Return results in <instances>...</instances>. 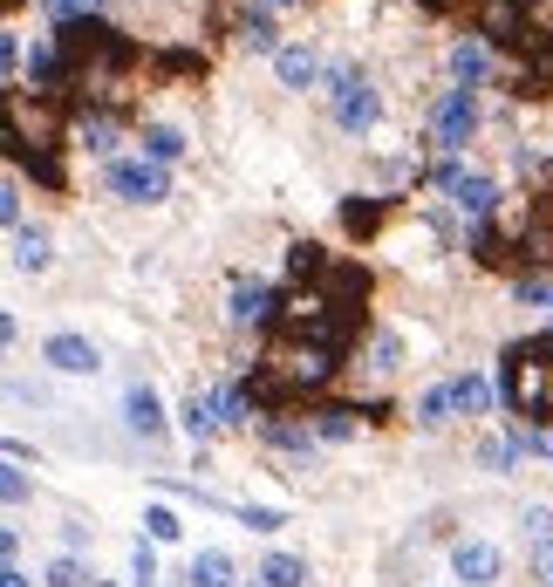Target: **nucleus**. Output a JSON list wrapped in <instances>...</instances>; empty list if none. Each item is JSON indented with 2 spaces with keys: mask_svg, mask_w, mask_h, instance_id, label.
Segmentation results:
<instances>
[{
  "mask_svg": "<svg viewBox=\"0 0 553 587\" xmlns=\"http://www.w3.org/2000/svg\"><path fill=\"white\" fill-rule=\"evenodd\" d=\"M55 96L69 103H96V109H109V96H116V83H124V69L137 62V49H131V34H116L103 14H75V21H55Z\"/></svg>",
  "mask_w": 553,
  "mask_h": 587,
  "instance_id": "1",
  "label": "nucleus"
},
{
  "mask_svg": "<svg viewBox=\"0 0 553 587\" xmlns=\"http://www.w3.org/2000/svg\"><path fill=\"white\" fill-rule=\"evenodd\" d=\"M240 42L247 49H281V34H273V8H247L240 14Z\"/></svg>",
  "mask_w": 553,
  "mask_h": 587,
  "instance_id": "20",
  "label": "nucleus"
},
{
  "mask_svg": "<svg viewBox=\"0 0 553 587\" xmlns=\"http://www.w3.org/2000/svg\"><path fill=\"white\" fill-rule=\"evenodd\" d=\"M438 178H445V191H451V206H458L465 219H492V206H499V185H492L486 171H458V165H445Z\"/></svg>",
  "mask_w": 553,
  "mask_h": 587,
  "instance_id": "6",
  "label": "nucleus"
},
{
  "mask_svg": "<svg viewBox=\"0 0 553 587\" xmlns=\"http://www.w3.org/2000/svg\"><path fill=\"white\" fill-rule=\"evenodd\" d=\"M14 62H21V42H14V34H0V75H8Z\"/></svg>",
  "mask_w": 553,
  "mask_h": 587,
  "instance_id": "36",
  "label": "nucleus"
},
{
  "mask_svg": "<svg viewBox=\"0 0 553 587\" xmlns=\"http://www.w3.org/2000/svg\"><path fill=\"white\" fill-rule=\"evenodd\" d=\"M28 492H34V479H28V472H14V464L0 458V505H21Z\"/></svg>",
  "mask_w": 553,
  "mask_h": 587,
  "instance_id": "22",
  "label": "nucleus"
},
{
  "mask_svg": "<svg viewBox=\"0 0 553 587\" xmlns=\"http://www.w3.org/2000/svg\"><path fill=\"white\" fill-rule=\"evenodd\" d=\"M445 403H451L458 417H486V410H492V382H486V376H451V382H445Z\"/></svg>",
  "mask_w": 553,
  "mask_h": 587,
  "instance_id": "12",
  "label": "nucleus"
},
{
  "mask_svg": "<svg viewBox=\"0 0 553 587\" xmlns=\"http://www.w3.org/2000/svg\"><path fill=\"white\" fill-rule=\"evenodd\" d=\"M109 191L116 199H137V206H157V199H171V178L150 158H109Z\"/></svg>",
  "mask_w": 553,
  "mask_h": 587,
  "instance_id": "5",
  "label": "nucleus"
},
{
  "mask_svg": "<svg viewBox=\"0 0 553 587\" xmlns=\"http://www.w3.org/2000/svg\"><path fill=\"white\" fill-rule=\"evenodd\" d=\"M355 417H383V410H355V403H328V410H314V423H307V438H348V430H355Z\"/></svg>",
  "mask_w": 553,
  "mask_h": 587,
  "instance_id": "15",
  "label": "nucleus"
},
{
  "mask_svg": "<svg viewBox=\"0 0 553 587\" xmlns=\"http://www.w3.org/2000/svg\"><path fill=\"white\" fill-rule=\"evenodd\" d=\"M397 363H404V342L383 335V342H376V369H397Z\"/></svg>",
  "mask_w": 553,
  "mask_h": 587,
  "instance_id": "33",
  "label": "nucleus"
},
{
  "mask_svg": "<svg viewBox=\"0 0 553 587\" xmlns=\"http://www.w3.org/2000/svg\"><path fill=\"white\" fill-rule=\"evenodd\" d=\"M8 8H14V0H0V14H8Z\"/></svg>",
  "mask_w": 553,
  "mask_h": 587,
  "instance_id": "42",
  "label": "nucleus"
},
{
  "mask_svg": "<svg viewBox=\"0 0 553 587\" xmlns=\"http://www.w3.org/2000/svg\"><path fill=\"white\" fill-rule=\"evenodd\" d=\"M131 574H137V587H157V554H150L144 539L131 546Z\"/></svg>",
  "mask_w": 553,
  "mask_h": 587,
  "instance_id": "29",
  "label": "nucleus"
},
{
  "mask_svg": "<svg viewBox=\"0 0 553 587\" xmlns=\"http://www.w3.org/2000/svg\"><path fill=\"white\" fill-rule=\"evenodd\" d=\"M479 458H486V464H492V472H505V464H512V444H505V438H499V444H486V451H479Z\"/></svg>",
  "mask_w": 553,
  "mask_h": 587,
  "instance_id": "35",
  "label": "nucleus"
},
{
  "mask_svg": "<svg viewBox=\"0 0 553 587\" xmlns=\"http://www.w3.org/2000/svg\"><path fill=\"white\" fill-rule=\"evenodd\" d=\"M62 124H69V103L49 90H0V150L42 178L49 191H62Z\"/></svg>",
  "mask_w": 553,
  "mask_h": 587,
  "instance_id": "2",
  "label": "nucleus"
},
{
  "mask_svg": "<svg viewBox=\"0 0 553 587\" xmlns=\"http://www.w3.org/2000/svg\"><path fill=\"white\" fill-rule=\"evenodd\" d=\"M328 90H335V124H342V130H355V137H363V130L376 124V109H383V103H376V90H369V75L342 62V69L328 75Z\"/></svg>",
  "mask_w": 553,
  "mask_h": 587,
  "instance_id": "4",
  "label": "nucleus"
},
{
  "mask_svg": "<svg viewBox=\"0 0 553 587\" xmlns=\"http://www.w3.org/2000/svg\"><path fill=\"white\" fill-rule=\"evenodd\" d=\"M533 580H540V587H553V539H540V546H533Z\"/></svg>",
  "mask_w": 553,
  "mask_h": 587,
  "instance_id": "31",
  "label": "nucleus"
},
{
  "mask_svg": "<svg viewBox=\"0 0 553 587\" xmlns=\"http://www.w3.org/2000/svg\"><path fill=\"white\" fill-rule=\"evenodd\" d=\"M124 423L137 430V438H165V403H157L150 382H131L124 389Z\"/></svg>",
  "mask_w": 553,
  "mask_h": 587,
  "instance_id": "10",
  "label": "nucleus"
},
{
  "mask_svg": "<svg viewBox=\"0 0 553 587\" xmlns=\"http://www.w3.org/2000/svg\"><path fill=\"white\" fill-rule=\"evenodd\" d=\"M49 8H55V21H75V14H96L103 0H49Z\"/></svg>",
  "mask_w": 553,
  "mask_h": 587,
  "instance_id": "32",
  "label": "nucleus"
},
{
  "mask_svg": "<svg viewBox=\"0 0 553 587\" xmlns=\"http://www.w3.org/2000/svg\"><path fill=\"white\" fill-rule=\"evenodd\" d=\"M49 369H62V376H96L103 369V356H96V342L90 335H49Z\"/></svg>",
  "mask_w": 553,
  "mask_h": 587,
  "instance_id": "9",
  "label": "nucleus"
},
{
  "mask_svg": "<svg viewBox=\"0 0 553 587\" xmlns=\"http://www.w3.org/2000/svg\"><path fill=\"white\" fill-rule=\"evenodd\" d=\"M260 8H307V0H260Z\"/></svg>",
  "mask_w": 553,
  "mask_h": 587,
  "instance_id": "41",
  "label": "nucleus"
},
{
  "mask_svg": "<svg viewBox=\"0 0 553 587\" xmlns=\"http://www.w3.org/2000/svg\"><path fill=\"white\" fill-rule=\"evenodd\" d=\"M260 587H307V560H294V554H267V560H260Z\"/></svg>",
  "mask_w": 553,
  "mask_h": 587,
  "instance_id": "17",
  "label": "nucleus"
},
{
  "mask_svg": "<svg viewBox=\"0 0 553 587\" xmlns=\"http://www.w3.org/2000/svg\"><path fill=\"white\" fill-rule=\"evenodd\" d=\"M520 526H526V539H533V546H540V539H553V505H526V520H520Z\"/></svg>",
  "mask_w": 553,
  "mask_h": 587,
  "instance_id": "28",
  "label": "nucleus"
},
{
  "mask_svg": "<svg viewBox=\"0 0 553 587\" xmlns=\"http://www.w3.org/2000/svg\"><path fill=\"white\" fill-rule=\"evenodd\" d=\"M499 397L512 410L553 423V335H533V342L505 348V356H499Z\"/></svg>",
  "mask_w": 553,
  "mask_h": 587,
  "instance_id": "3",
  "label": "nucleus"
},
{
  "mask_svg": "<svg viewBox=\"0 0 553 587\" xmlns=\"http://www.w3.org/2000/svg\"><path fill=\"white\" fill-rule=\"evenodd\" d=\"M144 150H150V165H171V158H185V137L171 124H150L144 130Z\"/></svg>",
  "mask_w": 553,
  "mask_h": 587,
  "instance_id": "21",
  "label": "nucleus"
},
{
  "mask_svg": "<svg viewBox=\"0 0 553 587\" xmlns=\"http://www.w3.org/2000/svg\"><path fill=\"white\" fill-rule=\"evenodd\" d=\"M520 301H533V307H553V273H520Z\"/></svg>",
  "mask_w": 553,
  "mask_h": 587,
  "instance_id": "26",
  "label": "nucleus"
},
{
  "mask_svg": "<svg viewBox=\"0 0 553 587\" xmlns=\"http://www.w3.org/2000/svg\"><path fill=\"white\" fill-rule=\"evenodd\" d=\"M49 587H83V567H75V560H55V567H49Z\"/></svg>",
  "mask_w": 553,
  "mask_h": 587,
  "instance_id": "34",
  "label": "nucleus"
},
{
  "mask_svg": "<svg viewBox=\"0 0 553 587\" xmlns=\"http://www.w3.org/2000/svg\"><path fill=\"white\" fill-rule=\"evenodd\" d=\"M0 587H28V574H14V567H0Z\"/></svg>",
  "mask_w": 553,
  "mask_h": 587,
  "instance_id": "40",
  "label": "nucleus"
},
{
  "mask_svg": "<svg viewBox=\"0 0 553 587\" xmlns=\"http://www.w3.org/2000/svg\"><path fill=\"white\" fill-rule=\"evenodd\" d=\"M14 266H21V273H42V266H49V232L21 226V232H14Z\"/></svg>",
  "mask_w": 553,
  "mask_h": 587,
  "instance_id": "19",
  "label": "nucleus"
},
{
  "mask_svg": "<svg viewBox=\"0 0 553 587\" xmlns=\"http://www.w3.org/2000/svg\"><path fill=\"white\" fill-rule=\"evenodd\" d=\"M240 526H253V533H273V526H288V513H281V505H240Z\"/></svg>",
  "mask_w": 553,
  "mask_h": 587,
  "instance_id": "24",
  "label": "nucleus"
},
{
  "mask_svg": "<svg viewBox=\"0 0 553 587\" xmlns=\"http://www.w3.org/2000/svg\"><path fill=\"white\" fill-rule=\"evenodd\" d=\"M14 342V315H8V307H0V348H8Z\"/></svg>",
  "mask_w": 553,
  "mask_h": 587,
  "instance_id": "38",
  "label": "nucleus"
},
{
  "mask_svg": "<svg viewBox=\"0 0 553 587\" xmlns=\"http://www.w3.org/2000/svg\"><path fill=\"white\" fill-rule=\"evenodd\" d=\"M178 417H185V438H191V444H206L212 430H219V417H212V397H199V389L185 397V410H178Z\"/></svg>",
  "mask_w": 553,
  "mask_h": 587,
  "instance_id": "18",
  "label": "nucleus"
},
{
  "mask_svg": "<svg viewBox=\"0 0 553 587\" xmlns=\"http://www.w3.org/2000/svg\"><path fill=\"white\" fill-rule=\"evenodd\" d=\"M185 587H240V574H232V560L219 554V546H206L199 560H191V574H185Z\"/></svg>",
  "mask_w": 553,
  "mask_h": 587,
  "instance_id": "14",
  "label": "nucleus"
},
{
  "mask_svg": "<svg viewBox=\"0 0 553 587\" xmlns=\"http://www.w3.org/2000/svg\"><path fill=\"white\" fill-rule=\"evenodd\" d=\"M14 546H21V539H14L8 526H0V567H8V560H14Z\"/></svg>",
  "mask_w": 553,
  "mask_h": 587,
  "instance_id": "37",
  "label": "nucleus"
},
{
  "mask_svg": "<svg viewBox=\"0 0 553 587\" xmlns=\"http://www.w3.org/2000/svg\"><path fill=\"white\" fill-rule=\"evenodd\" d=\"M376 219H383V206H369V199H348V206H342V226H348V232H369Z\"/></svg>",
  "mask_w": 553,
  "mask_h": 587,
  "instance_id": "25",
  "label": "nucleus"
},
{
  "mask_svg": "<svg viewBox=\"0 0 553 587\" xmlns=\"http://www.w3.org/2000/svg\"><path fill=\"white\" fill-rule=\"evenodd\" d=\"M445 417H451V403H445V382H438V389H424V403H417V423H424V430H438Z\"/></svg>",
  "mask_w": 553,
  "mask_h": 587,
  "instance_id": "23",
  "label": "nucleus"
},
{
  "mask_svg": "<svg viewBox=\"0 0 553 587\" xmlns=\"http://www.w3.org/2000/svg\"><path fill=\"white\" fill-rule=\"evenodd\" d=\"M471 130H479V103H471V90H445V103H438V144L458 158V150L471 144Z\"/></svg>",
  "mask_w": 553,
  "mask_h": 587,
  "instance_id": "7",
  "label": "nucleus"
},
{
  "mask_svg": "<svg viewBox=\"0 0 553 587\" xmlns=\"http://www.w3.org/2000/svg\"><path fill=\"white\" fill-rule=\"evenodd\" d=\"M90 587H109V580H90Z\"/></svg>",
  "mask_w": 553,
  "mask_h": 587,
  "instance_id": "43",
  "label": "nucleus"
},
{
  "mask_svg": "<svg viewBox=\"0 0 553 587\" xmlns=\"http://www.w3.org/2000/svg\"><path fill=\"white\" fill-rule=\"evenodd\" d=\"M273 301H281V287L240 281V287H232V328H273Z\"/></svg>",
  "mask_w": 553,
  "mask_h": 587,
  "instance_id": "8",
  "label": "nucleus"
},
{
  "mask_svg": "<svg viewBox=\"0 0 553 587\" xmlns=\"http://www.w3.org/2000/svg\"><path fill=\"white\" fill-rule=\"evenodd\" d=\"M486 69H492V49H486V42H458V49H451V75H458V90H471Z\"/></svg>",
  "mask_w": 553,
  "mask_h": 587,
  "instance_id": "16",
  "label": "nucleus"
},
{
  "mask_svg": "<svg viewBox=\"0 0 553 587\" xmlns=\"http://www.w3.org/2000/svg\"><path fill=\"white\" fill-rule=\"evenodd\" d=\"M144 526H150V539H178V533H185L171 505H150V513H144Z\"/></svg>",
  "mask_w": 553,
  "mask_h": 587,
  "instance_id": "27",
  "label": "nucleus"
},
{
  "mask_svg": "<svg viewBox=\"0 0 553 587\" xmlns=\"http://www.w3.org/2000/svg\"><path fill=\"white\" fill-rule=\"evenodd\" d=\"M273 69H281V83H288V90H307L314 75H322V62H314V49H307V42L273 49Z\"/></svg>",
  "mask_w": 553,
  "mask_h": 587,
  "instance_id": "13",
  "label": "nucleus"
},
{
  "mask_svg": "<svg viewBox=\"0 0 553 587\" xmlns=\"http://www.w3.org/2000/svg\"><path fill=\"white\" fill-rule=\"evenodd\" d=\"M0 226H21V191H14V178H0Z\"/></svg>",
  "mask_w": 553,
  "mask_h": 587,
  "instance_id": "30",
  "label": "nucleus"
},
{
  "mask_svg": "<svg viewBox=\"0 0 553 587\" xmlns=\"http://www.w3.org/2000/svg\"><path fill=\"white\" fill-rule=\"evenodd\" d=\"M451 574H458V580H471V587L499 580V546H486V539H465L458 554H451Z\"/></svg>",
  "mask_w": 553,
  "mask_h": 587,
  "instance_id": "11",
  "label": "nucleus"
},
{
  "mask_svg": "<svg viewBox=\"0 0 553 587\" xmlns=\"http://www.w3.org/2000/svg\"><path fill=\"white\" fill-rule=\"evenodd\" d=\"M0 458H28V444H14V438H0Z\"/></svg>",
  "mask_w": 553,
  "mask_h": 587,
  "instance_id": "39",
  "label": "nucleus"
}]
</instances>
